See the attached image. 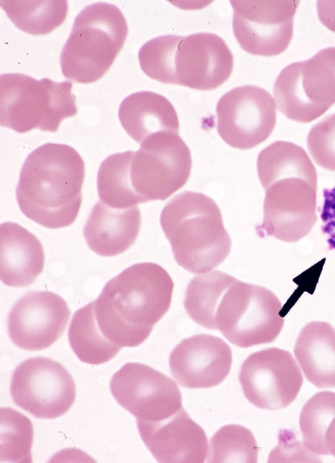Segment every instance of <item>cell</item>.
Instances as JSON below:
<instances>
[{
  "mask_svg": "<svg viewBox=\"0 0 335 463\" xmlns=\"http://www.w3.org/2000/svg\"><path fill=\"white\" fill-rule=\"evenodd\" d=\"M184 307L195 322L242 348L272 342L284 323L281 303L270 290L218 270L189 281Z\"/></svg>",
  "mask_w": 335,
  "mask_h": 463,
  "instance_id": "1",
  "label": "cell"
},
{
  "mask_svg": "<svg viewBox=\"0 0 335 463\" xmlns=\"http://www.w3.org/2000/svg\"><path fill=\"white\" fill-rule=\"evenodd\" d=\"M84 161L72 147L48 143L26 158L16 196L22 213L36 223L60 228L76 220L82 202Z\"/></svg>",
  "mask_w": 335,
  "mask_h": 463,
  "instance_id": "2",
  "label": "cell"
},
{
  "mask_svg": "<svg viewBox=\"0 0 335 463\" xmlns=\"http://www.w3.org/2000/svg\"><path fill=\"white\" fill-rule=\"evenodd\" d=\"M174 283L154 263H139L111 279L94 301L130 347L142 344L168 311Z\"/></svg>",
  "mask_w": 335,
  "mask_h": 463,
  "instance_id": "3",
  "label": "cell"
},
{
  "mask_svg": "<svg viewBox=\"0 0 335 463\" xmlns=\"http://www.w3.org/2000/svg\"><path fill=\"white\" fill-rule=\"evenodd\" d=\"M160 223L176 263L191 273L211 270L230 252L231 239L220 208L203 193L185 191L173 197L163 209Z\"/></svg>",
  "mask_w": 335,
  "mask_h": 463,
  "instance_id": "4",
  "label": "cell"
},
{
  "mask_svg": "<svg viewBox=\"0 0 335 463\" xmlns=\"http://www.w3.org/2000/svg\"><path fill=\"white\" fill-rule=\"evenodd\" d=\"M127 34L126 21L117 6H86L76 16L60 54L64 76L82 84L97 81L113 63Z\"/></svg>",
  "mask_w": 335,
  "mask_h": 463,
  "instance_id": "5",
  "label": "cell"
},
{
  "mask_svg": "<svg viewBox=\"0 0 335 463\" xmlns=\"http://www.w3.org/2000/svg\"><path fill=\"white\" fill-rule=\"evenodd\" d=\"M137 152L122 154L126 193L137 204L164 200L182 188L192 169L189 148L178 134L163 132L149 136Z\"/></svg>",
  "mask_w": 335,
  "mask_h": 463,
  "instance_id": "6",
  "label": "cell"
},
{
  "mask_svg": "<svg viewBox=\"0 0 335 463\" xmlns=\"http://www.w3.org/2000/svg\"><path fill=\"white\" fill-rule=\"evenodd\" d=\"M68 81L41 80L21 73L0 76V123L17 132L34 128L56 132L62 119L77 113Z\"/></svg>",
  "mask_w": 335,
  "mask_h": 463,
  "instance_id": "7",
  "label": "cell"
},
{
  "mask_svg": "<svg viewBox=\"0 0 335 463\" xmlns=\"http://www.w3.org/2000/svg\"><path fill=\"white\" fill-rule=\"evenodd\" d=\"M273 94L278 110L291 120L308 123L324 114L335 103V47L286 66Z\"/></svg>",
  "mask_w": 335,
  "mask_h": 463,
  "instance_id": "8",
  "label": "cell"
},
{
  "mask_svg": "<svg viewBox=\"0 0 335 463\" xmlns=\"http://www.w3.org/2000/svg\"><path fill=\"white\" fill-rule=\"evenodd\" d=\"M10 394L14 403L38 418L52 419L65 414L76 398V385L58 362L37 357L14 370Z\"/></svg>",
  "mask_w": 335,
  "mask_h": 463,
  "instance_id": "9",
  "label": "cell"
},
{
  "mask_svg": "<svg viewBox=\"0 0 335 463\" xmlns=\"http://www.w3.org/2000/svg\"><path fill=\"white\" fill-rule=\"evenodd\" d=\"M217 130L230 146L247 150L264 141L276 124V105L265 89L253 85L235 87L216 106Z\"/></svg>",
  "mask_w": 335,
  "mask_h": 463,
  "instance_id": "10",
  "label": "cell"
},
{
  "mask_svg": "<svg viewBox=\"0 0 335 463\" xmlns=\"http://www.w3.org/2000/svg\"><path fill=\"white\" fill-rule=\"evenodd\" d=\"M239 381L246 399L268 410L288 406L303 381L291 353L275 347L251 354L241 366Z\"/></svg>",
  "mask_w": 335,
  "mask_h": 463,
  "instance_id": "11",
  "label": "cell"
},
{
  "mask_svg": "<svg viewBox=\"0 0 335 463\" xmlns=\"http://www.w3.org/2000/svg\"><path fill=\"white\" fill-rule=\"evenodd\" d=\"M299 1H231L234 36L246 52L273 56L284 52L293 34Z\"/></svg>",
  "mask_w": 335,
  "mask_h": 463,
  "instance_id": "12",
  "label": "cell"
},
{
  "mask_svg": "<svg viewBox=\"0 0 335 463\" xmlns=\"http://www.w3.org/2000/svg\"><path fill=\"white\" fill-rule=\"evenodd\" d=\"M260 237L292 243L308 235L316 220L317 187L299 177L274 180L265 189Z\"/></svg>",
  "mask_w": 335,
  "mask_h": 463,
  "instance_id": "13",
  "label": "cell"
},
{
  "mask_svg": "<svg viewBox=\"0 0 335 463\" xmlns=\"http://www.w3.org/2000/svg\"><path fill=\"white\" fill-rule=\"evenodd\" d=\"M110 389L117 402L139 420H162L183 407L176 382L143 364L124 365L113 375Z\"/></svg>",
  "mask_w": 335,
  "mask_h": 463,
  "instance_id": "14",
  "label": "cell"
},
{
  "mask_svg": "<svg viewBox=\"0 0 335 463\" xmlns=\"http://www.w3.org/2000/svg\"><path fill=\"white\" fill-rule=\"evenodd\" d=\"M70 318L65 300L47 291L31 292L20 298L8 317L12 342L27 351L47 348L64 333Z\"/></svg>",
  "mask_w": 335,
  "mask_h": 463,
  "instance_id": "15",
  "label": "cell"
},
{
  "mask_svg": "<svg viewBox=\"0 0 335 463\" xmlns=\"http://www.w3.org/2000/svg\"><path fill=\"white\" fill-rule=\"evenodd\" d=\"M176 84L213 90L230 76L233 57L224 40L211 33L183 37L175 57Z\"/></svg>",
  "mask_w": 335,
  "mask_h": 463,
  "instance_id": "16",
  "label": "cell"
},
{
  "mask_svg": "<svg viewBox=\"0 0 335 463\" xmlns=\"http://www.w3.org/2000/svg\"><path fill=\"white\" fill-rule=\"evenodd\" d=\"M232 364L230 346L221 338L198 334L182 340L170 353L173 377L188 388H209L220 384Z\"/></svg>",
  "mask_w": 335,
  "mask_h": 463,
  "instance_id": "17",
  "label": "cell"
},
{
  "mask_svg": "<svg viewBox=\"0 0 335 463\" xmlns=\"http://www.w3.org/2000/svg\"><path fill=\"white\" fill-rule=\"evenodd\" d=\"M140 436L159 462H204L208 442L200 426L182 407L159 421L137 419Z\"/></svg>",
  "mask_w": 335,
  "mask_h": 463,
  "instance_id": "18",
  "label": "cell"
},
{
  "mask_svg": "<svg viewBox=\"0 0 335 463\" xmlns=\"http://www.w3.org/2000/svg\"><path fill=\"white\" fill-rule=\"evenodd\" d=\"M141 227L138 206L111 207L102 201L93 207L84 228L89 247L103 257H113L127 250L135 241Z\"/></svg>",
  "mask_w": 335,
  "mask_h": 463,
  "instance_id": "19",
  "label": "cell"
},
{
  "mask_svg": "<svg viewBox=\"0 0 335 463\" xmlns=\"http://www.w3.org/2000/svg\"><path fill=\"white\" fill-rule=\"evenodd\" d=\"M45 262L38 239L14 222L0 226V278L3 284L20 287L31 285L42 272Z\"/></svg>",
  "mask_w": 335,
  "mask_h": 463,
  "instance_id": "20",
  "label": "cell"
},
{
  "mask_svg": "<svg viewBox=\"0 0 335 463\" xmlns=\"http://www.w3.org/2000/svg\"><path fill=\"white\" fill-rule=\"evenodd\" d=\"M118 115L124 129L139 144L159 132L178 134L175 108L167 98L154 92L140 91L128 95L121 103Z\"/></svg>",
  "mask_w": 335,
  "mask_h": 463,
  "instance_id": "21",
  "label": "cell"
},
{
  "mask_svg": "<svg viewBox=\"0 0 335 463\" xmlns=\"http://www.w3.org/2000/svg\"><path fill=\"white\" fill-rule=\"evenodd\" d=\"M294 353L306 379L319 388H335V329L310 322L300 331Z\"/></svg>",
  "mask_w": 335,
  "mask_h": 463,
  "instance_id": "22",
  "label": "cell"
},
{
  "mask_svg": "<svg viewBox=\"0 0 335 463\" xmlns=\"http://www.w3.org/2000/svg\"><path fill=\"white\" fill-rule=\"evenodd\" d=\"M259 181L265 189L275 180L299 177L317 187V173L303 148L292 142L277 141L263 149L257 160Z\"/></svg>",
  "mask_w": 335,
  "mask_h": 463,
  "instance_id": "23",
  "label": "cell"
},
{
  "mask_svg": "<svg viewBox=\"0 0 335 463\" xmlns=\"http://www.w3.org/2000/svg\"><path fill=\"white\" fill-rule=\"evenodd\" d=\"M70 346L82 362L97 365L113 358L122 348L101 332L95 318L93 301L74 313L68 331Z\"/></svg>",
  "mask_w": 335,
  "mask_h": 463,
  "instance_id": "24",
  "label": "cell"
},
{
  "mask_svg": "<svg viewBox=\"0 0 335 463\" xmlns=\"http://www.w3.org/2000/svg\"><path fill=\"white\" fill-rule=\"evenodd\" d=\"M0 5L21 30L47 34L60 26L68 11L67 1H1Z\"/></svg>",
  "mask_w": 335,
  "mask_h": 463,
  "instance_id": "25",
  "label": "cell"
},
{
  "mask_svg": "<svg viewBox=\"0 0 335 463\" xmlns=\"http://www.w3.org/2000/svg\"><path fill=\"white\" fill-rule=\"evenodd\" d=\"M334 417L335 392H318L304 405L299 416V426L304 446L310 452L327 455L325 436Z\"/></svg>",
  "mask_w": 335,
  "mask_h": 463,
  "instance_id": "26",
  "label": "cell"
},
{
  "mask_svg": "<svg viewBox=\"0 0 335 463\" xmlns=\"http://www.w3.org/2000/svg\"><path fill=\"white\" fill-rule=\"evenodd\" d=\"M258 447L252 432L239 425L222 427L211 437L208 462H256Z\"/></svg>",
  "mask_w": 335,
  "mask_h": 463,
  "instance_id": "27",
  "label": "cell"
},
{
  "mask_svg": "<svg viewBox=\"0 0 335 463\" xmlns=\"http://www.w3.org/2000/svg\"><path fill=\"white\" fill-rule=\"evenodd\" d=\"M0 434L1 462L32 461L34 431L30 419L12 408H1Z\"/></svg>",
  "mask_w": 335,
  "mask_h": 463,
  "instance_id": "28",
  "label": "cell"
},
{
  "mask_svg": "<svg viewBox=\"0 0 335 463\" xmlns=\"http://www.w3.org/2000/svg\"><path fill=\"white\" fill-rule=\"evenodd\" d=\"M182 38L181 36L163 35L146 42L138 54L143 71L162 83L176 84L175 57Z\"/></svg>",
  "mask_w": 335,
  "mask_h": 463,
  "instance_id": "29",
  "label": "cell"
},
{
  "mask_svg": "<svg viewBox=\"0 0 335 463\" xmlns=\"http://www.w3.org/2000/svg\"><path fill=\"white\" fill-rule=\"evenodd\" d=\"M307 146L318 165L335 171V113L327 116L311 128Z\"/></svg>",
  "mask_w": 335,
  "mask_h": 463,
  "instance_id": "30",
  "label": "cell"
},
{
  "mask_svg": "<svg viewBox=\"0 0 335 463\" xmlns=\"http://www.w3.org/2000/svg\"><path fill=\"white\" fill-rule=\"evenodd\" d=\"M321 212L322 231L331 250H335V186L325 189Z\"/></svg>",
  "mask_w": 335,
  "mask_h": 463,
  "instance_id": "31",
  "label": "cell"
},
{
  "mask_svg": "<svg viewBox=\"0 0 335 463\" xmlns=\"http://www.w3.org/2000/svg\"><path fill=\"white\" fill-rule=\"evenodd\" d=\"M316 5L321 23L335 32V1H319Z\"/></svg>",
  "mask_w": 335,
  "mask_h": 463,
  "instance_id": "32",
  "label": "cell"
},
{
  "mask_svg": "<svg viewBox=\"0 0 335 463\" xmlns=\"http://www.w3.org/2000/svg\"><path fill=\"white\" fill-rule=\"evenodd\" d=\"M325 443L327 455H332L335 458V417L326 431Z\"/></svg>",
  "mask_w": 335,
  "mask_h": 463,
  "instance_id": "33",
  "label": "cell"
}]
</instances>
